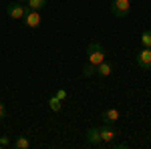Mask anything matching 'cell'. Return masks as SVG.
<instances>
[{"label":"cell","mask_w":151,"mask_h":149,"mask_svg":"<svg viewBox=\"0 0 151 149\" xmlns=\"http://www.w3.org/2000/svg\"><path fill=\"white\" fill-rule=\"evenodd\" d=\"M141 45L145 46V48H151V30H143V35H141Z\"/></svg>","instance_id":"13"},{"label":"cell","mask_w":151,"mask_h":149,"mask_svg":"<svg viewBox=\"0 0 151 149\" xmlns=\"http://www.w3.org/2000/svg\"><path fill=\"white\" fill-rule=\"evenodd\" d=\"M101 119H103V123L107 125H115L117 121H119V111L117 109H107L101 113Z\"/></svg>","instance_id":"8"},{"label":"cell","mask_w":151,"mask_h":149,"mask_svg":"<svg viewBox=\"0 0 151 149\" xmlns=\"http://www.w3.org/2000/svg\"><path fill=\"white\" fill-rule=\"evenodd\" d=\"M48 0H26V6L30 8V10H40V8H45L47 6Z\"/></svg>","instance_id":"10"},{"label":"cell","mask_w":151,"mask_h":149,"mask_svg":"<svg viewBox=\"0 0 151 149\" xmlns=\"http://www.w3.org/2000/svg\"><path fill=\"white\" fill-rule=\"evenodd\" d=\"M4 115H6V109H4V103L0 101V119H4Z\"/></svg>","instance_id":"17"},{"label":"cell","mask_w":151,"mask_h":149,"mask_svg":"<svg viewBox=\"0 0 151 149\" xmlns=\"http://www.w3.org/2000/svg\"><path fill=\"white\" fill-rule=\"evenodd\" d=\"M57 97L60 99V101H65V97H67V91H65V89H58V91H57Z\"/></svg>","instance_id":"15"},{"label":"cell","mask_w":151,"mask_h":149,"mask_svg":"<svg viewBox=\"0 0 151 149\" xmlns=\"http://www.w3.org/2000/svg\"><path fill=\"white\" fill-rule=\"evenodd\" d=\"M137 65L143 71H151V48H141L139 55H137Z\"/></svg>","instance_id":"4"},{"label":"cell","mask_w":151,"mask_h":149,"mask_svg":"<svg viewBox=\"0 0 151 149\" xmlns=\"http://www.w3.org/2000/svg\"><path fill=\"white\" fill-rule=\"evenodd\" d=\"M26 12H28V6H24L22 2H10V4L6 6V14H8L10 18H14V20L24 18Z\"/></svg>","instance_id":"3"},{"label":"cell","mask_w":151,"mask_h":149,"mask_svg":"<svg viewBox=\"0 0 151 149\" xmlns=\"http://www.w3.org/2000/svg\"><path fill=\"white\" fill-rule=\"evenodd\" d=\"M87 143H89V145H95V147H101V145H103L99 127H91V129L87 131Z\"/></svg>","instance_id":"7"},{"label":"cell","mask_w":151,"mask_h":149,"mask_svg":"<svg viewBox=\"0 0 151 149\" xmlns=\"http://www.w3.org/2000/svg\"><path fill=\"white\" fill-rule=\"evenodd\" d=\"M111 71H113V65H111L109 60H103V63L97 65V73H95V75H99V77H109Z\"/></svg>","instance_id":"9"},{"label":"cell","mask_w":151,"mask_h":149,"mask_svg":"<svg viewBox=\"0 0 151 149\" xmlns=\"http://www.w3.org/2000/svg\"><path fill=\"white\" fill-rule=\"evenodd\" d=\"M8 145H10V141H8L6 137H2V139H0V147H8Z\"/></svg>","instance_id":"16"},{"label":"cell","mask_w":151,"mask_h":149,"mask_svg":"<svg viewBox=\"0 0 151 149\" xmlns=\"http://www.w3.org/2000/svg\"><path fill=\"white\" fill-rule=\"evenodd\" d=\"M20 2H26V0H20Z\"/></svg>","instance_id":"18"},{"label":"cell","mask_w":151,"mask_h":149,"mask_svg":"<svg viewBox=\"0 0 151 149\" xmlns=\"http://www.w3.org/2000/svg\"><path fill=\"white\" fill-rule=\"evenodd\" d=\"M48 107H50V111H55V113H58V111H60V99H58L57 95L48 99Z\"/></svg>","instance_id":"12"},{"label":"cell","mask_w":151,"mask_h":149,"mask_svg":"<svg viewBox=\"0 0 151 149\" xmlns=\"http://www.w3.org/2000/svg\"><path fill=\"white\" fill-rule=\"evenodd\" d=\"M95 73H97V67L91 65V63H87V65H85V69H83V75H85V77H93Z\"/></svg>","instance_id":"14"},{"label":"cell","mask_w":151,"mask_h":149,"mask_svg":"<svg viewBox=\"0 0 151 149\" xmlns=\"http://www.w3.org/2000/svg\"><path fill=\"white\" fill-rule=\"evenodd\" d=\"M131 10V0H113L111 2V12L117 18H125Z\"/></svg>","instance_id":"2"},{"label":"cell","mask_w":151,"mask_h":149,"mask_svg":"<svg viewBox=\"0 0 151 149\" xmlns=\"http://www.w3.org/2000/svg\"><path fill=\"white\" fill-rule=\"evenodd\" d=\"M99 133H101V139H103V145L105 143H113L117 137V133H115V129L111 125H107V123H103V125L99 127Z\"/></svg>","instance_id":"6"},{"label":"cell","mask_w":151,"mask_h":149,"mask_svg":"<svg viewBox=\"0 0 151 149\" xmlns=\"http://www.w3.org/2000/svg\"><path fill=\"white\" fill-rule=\"evenodd\" d=\"M12 147L14 149H28L30 147V141H28L26 137H16L14 143H12Z\"/></svg>","instance_id":"11"},{"label":"cell","mask_w":151,"mask_h":149,"mask_svg":"<svg viewBox=\"0 0 151 149\" xmlns=\"http://www.w3.org/2000/svg\"><path fill=\"white\" fill-rule=\"evenodd\" d=\"M105 60V48L101 42H91V45L87 46V63H91V65H99V63H103Z\"/></svg>","instance_id":"1"},{"label":"cell","mask_w":151,"mask_h":149,"mask_svg":"<svg viewBox=\"0 0 151 149\" xmlns=\"http://www.w3.org/2000/svg\"><path fill=\"white\" fill-rule=\"evenodd\" d=\"M40 14H38V10H30L28 8V12L24 14V24L28 26V28H38L40 26Z\"/></svg>","instance_id":"5"}]
</instances>
